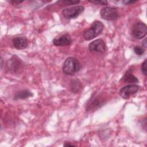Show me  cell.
<instances>
[{
	"mask_svg": "<svg viewBox=\"0 0 147 147\" xmlns=\"http://www.w3.org/2000/svg\"><path fill=\"white\" fill-rule=\"evenodd\" d=\"M80 68V64L77 59L69 57L64 62L62 70L66 75H72L78 72Z\"/></svg>",
	"mask_w": 147,
	"mask_h": 147,
	"instance_id": "cell-1",
	"label": "cell"
},
{
	"mask_svg": "<svg viewBox=\"0 0 147 147\" xmlns=\"http://www.w3.org/2000/svg\"><path fill=\"white\" fill-rule=\"evenodd\" d=\"M103 29V24L99 21H95L92 24L90 28L84 33L83 37L86 40H91L101 33Z\"/></svg>",
	"mask_w": 147,
	"mask_h": 147,
	"instance_id": "cell-2",
	"label": "cell"
},
{
	"mask_svg": "<svg viewBox=\"0 0 147 147\" xmlns=\"http://www.w3.org/2000/svg\"><path fill=\"white\" fill-rule=\"evenodd\" d=\"M84 10L83 6H76L64 9L62 10V15L67 19H72L79 16Z\"/></svg>",
	"mask_w": 147,
	"mask_h": 147,
	"instance_id": "cell-3",
	"label": "cell"
},
{
	"mask_svg": "<svg viewBox=\"0 0 147 147\" xmlns=\"http://www.w3.org/2000/svg\"><path fill=\"white\" fill-rule=\"evenodd\" d=\"M147 33L146 25L142 22H138L134 24L131 29L133 36L137 39H141L145 37Z\"/></svg>",
	"mask_w": 147,
	"mask_h": 147,
	"instance_id": "cell-4",
	"label": "cell"
},
{
	"mask_svg": "<svg viewBox=\"0 0 147 147\" xmlns=\"http://www.w3.org/2000/svg\"><path fill=\"white\" fill-rule=\"evenodd\" d=\"M100 16L103 19L109 21L115 20L119 17L117 9L110 6L102 8L100 11Z\"/></svg>",
	"mask_w": 147,
	"mask_h": 147,
	"instance_id": "cell-5",
	"label": "cell"
},
{
	"mask_svg": "<svg viewBox=\"0 0 147 147\" xmlns=\"http://www.w3.org/2000/svg\"><path fill=\"white\" fill-rule=\"evenodd\" d=\"M139 88L140 86L137 84H129L121 88L119 90V94L122 98L126 99H128L130 95L136 94L138 91Z\"/></svg>",
	"mask_w": 147,
	"mask_h": 147,
	"instance_id": "cell-6",
	"label": "cell"
},
{
	"mask_svg": "<svg viewBox=\"0 0 147 147\" xmlns=\"http://www.w3.org/2000/svg\"><path fill=\"white\" fill-rule=\"evenodd\" d=\"M88 48L91 52L104 53L106 51V44L103 40L98 38L90 42Z\"/></svg>",
	"mask_w": 147,
	"mask_h": 147,
	"instance_id": "cell-7",
	"label": "cell"
},
{
	"mask_svg": "<svg viewBox=\"0 0 147 147\" xmlns=\"http://www.w3.org/2000/svg\"><path fill=\"white\" fill-rule=\"evenodd\" d=\"M72 42V38L68 34H64L59 38H55L53 43L55 46L68 45Z\"/></svg>",
	"mask_w": 147,
	"mask_h": 147,
	"instance_id": "cell-8",
	"label": "cell"
},
{
	"mask_svg": "<svg viewBox=\"0 0 147 147\" xmlns=\"http://www.w3.org/2000/svg\"><path fill=\"white\" fill-rule=\"evenodd\" d=\"M12 43L16 49H23L28 46V41L25 37H16L12 40Z\"/></svg>",
	"mask_w": 147,
	"mask_h": 147,
	"instance_id": "cell-9",
	"label": "cell"
},
{
	"mask_svg": "<svg viewBox=\"0 0 147 147\" xmlns=\"http://www.w3.org/2000/svg\"><path fill=\"white\" fill-rule=\"evenodd\" d=\"M102 99L96 97H91V99L88 100L87 106L86 110L87 111L92 110L95 109H97L98 107H100L102 105Z\"/></svg>",
	"mask_w": 147,
	"mask_h": 147,
	"instance_id": "cell-10",
	"label": "cell"
},
{
	"mask_svg": "<svg viewBox=\"0 0 147 147\" xmlns=\"http://www.w3.org/2000/svg\"><path fill=\"white\" fill-rule=\"evenodd\" d=\"M33 95V94L28 90H23L17 92L14 96V100H18V99H27Z\"/></svg>",
	"mask_w": 147,
	"mask_h": 147,
	"instance_id": "cell-11",
	"label": "cell"
},
{
	"mask_svg": "<svg viewBox=\"0 0 147 147\" xmlns=\"http://www.w3.org/2000/svg\"><path fill=\"white\" fill-rule=\"evenodd\" d=\"M20 64V60L17 56L12 57L7 63V66L9 69L16 71L17 69Z\"/></svg>",
	"mask_w": 147,
	"mask_h": 147,
	"instance_id": "cell-12",
	"label": "cell"
},
{
	"mask_svg": "<svg viewBox=\"0 0 147 147\" xmlns=\"http://www.w3.org/2000/svg\"><path fill=\"white\" fill-rule=\"evenodd\" d=\"M123 79L125 82L126 83H137L138 79L133 74H132L130 70H128L124 75Z\"/></svg>",
	"mask_w": 147,
	"mask_h": 147,
	"instance_id": "cell-13",
	"label": "cell"
},
{
	"mask_svg": "<svg viewBox=\"0 0 147 147\" xmlns=\"http://www.w3.org/2000/svg\"><path fill=\"white\" fill-rule=\"evenodd\" d=\"M70 87L73 92H78L82 87V85L79 80L75 79H73L70 83Z\"/></svg>",
	"mask_w": 147,
	"mask_h": 147,
	"instance_id": "cell-14",
	"label": "cell"
},
{
	"mask_svg": "<svg viewBox=\"0 0 147 147\" xmlns=\"http://www.w3.org/2000/svg\"><path fill=\"white\" fill-rule=\"evenodd\" d=\"M134 51L136 55L138 56H141L144 53L145 51L143 47H141L140 46H136L134 48Z\"/></svg>",
	"mask_w": 147,
	"mask_h": 147,
	"instance_id": "cell-15",
	"label": "cell"
},
{
	"mask_svg": "<svg viewBox=\"0 0 147 147\" xmlns=\"http://www.w3.org/2000/svg\"><path fill=\"white\" fill-rule=\"evenodd\" d=\"M88 2L94 3V4H99L102 5H107V1H104V0H98V1H88Z\"/></svg>",
	"mask_w": 147,
	"mask_h": 147,
	"instance_id": "cell-16",
	"label": "cell"
},
{
	"mask_svg": "<svg viewBox=\"0 0 147 147\" xmlns=\"http://www.w3.org/2000/svg\"><path fill=\"white\" fill-rule=\"evenodd\" d=\"M141 69L144 75H146V59L144 60V61L142 63L141 66Z\"/></svg>",
	"mask_w": 147,
	"mask_h": 147,
	"instance_id": "cell-17",
	"label": "cell"
},
{
	"mask_svg": "<svg viewBox=\"0 0 147 147\" xmlns=\"http://www.w3.org/2000/svg\"><path fill=\"white\" fill-rule=\"evenodd\" d=\"M61 2L64 3H66L67 5H75L80 2L79 1H62Z\"/></svg>",
	"mask_w": 147,
	"mask_h": 147,
	"instance_id": "cell-18",
	"label": "cell"
},
{
	"mask_svg": "<svg viewBox=\"0 0 147 147\" xmlns=\"http://www.w3.org/2000/svg\"><path fill=\"white\" fill-rule=\"evenodd\" d=\"M136 1H122V3L125 4V5H130L131 3H135Z\"/></svg>",
	"mask_w": 147,
	"mask_h": 147,
	"instance_id": "cell-19",
	"label": "cell"
},
{
	"mask_svg": "<svg viewBox=\"0 0 147 147\" xmlns=\"http://www.w3.org/2000/svg\"><path fill=\"white\" fill-rule=\"evenodd\" d=\"M9 2L10 3H17V4H19L22 2H24V1H9Z\"/></svg>",
	"mask_w": 147,
	"mask_h": 147,
	"instance_id": "cell-20",
	"label": "cell"
},
{
	"mask_svg": "<svg viewBox=\"0 0 147 147\" xmlns=\"http://www.w3.org/2000/svg\"><path fill=\"white\" fill-rule=\"evenodd\" d=\"M64 146H75V145H74V144H71L70 143H68V142H65V143L64 144Z\"/></svg>",
	"mask_w": 147,
	"mask_h": 147,
	"instance_id": "cell-21",
	"label": "cell"
},
{
	"mask_svg": "<svg viewBox=\"0 0 147 147\" xmlns=\"http://www.w3.org/2000/svg\"><path fill=\"white\" fill-rule=\"evenodd\" d=\"M142 45L145 47H146V38H145L144 40L142 41Z\"/></svg>",
	"mask_w": 147,
	"mask_h": 147,
	"instance_id": "cell-22",
	"label": "cell"
},
{
	"mask_svg": "<svg viewBox=\"0 0 147 147\" xmlns=\"http://www.w3.org/2000/svg\"><path fill=\"white\" fill-rule=\"evenodd\" d=\"M1 68H2V62H3V60H2V59L1 58Z\"/></svg>",
	"mask_w": 147,
	"mask_h": 147,
	"instance_id": "cell-23",
	"label": "cell"
}]
</instances>
